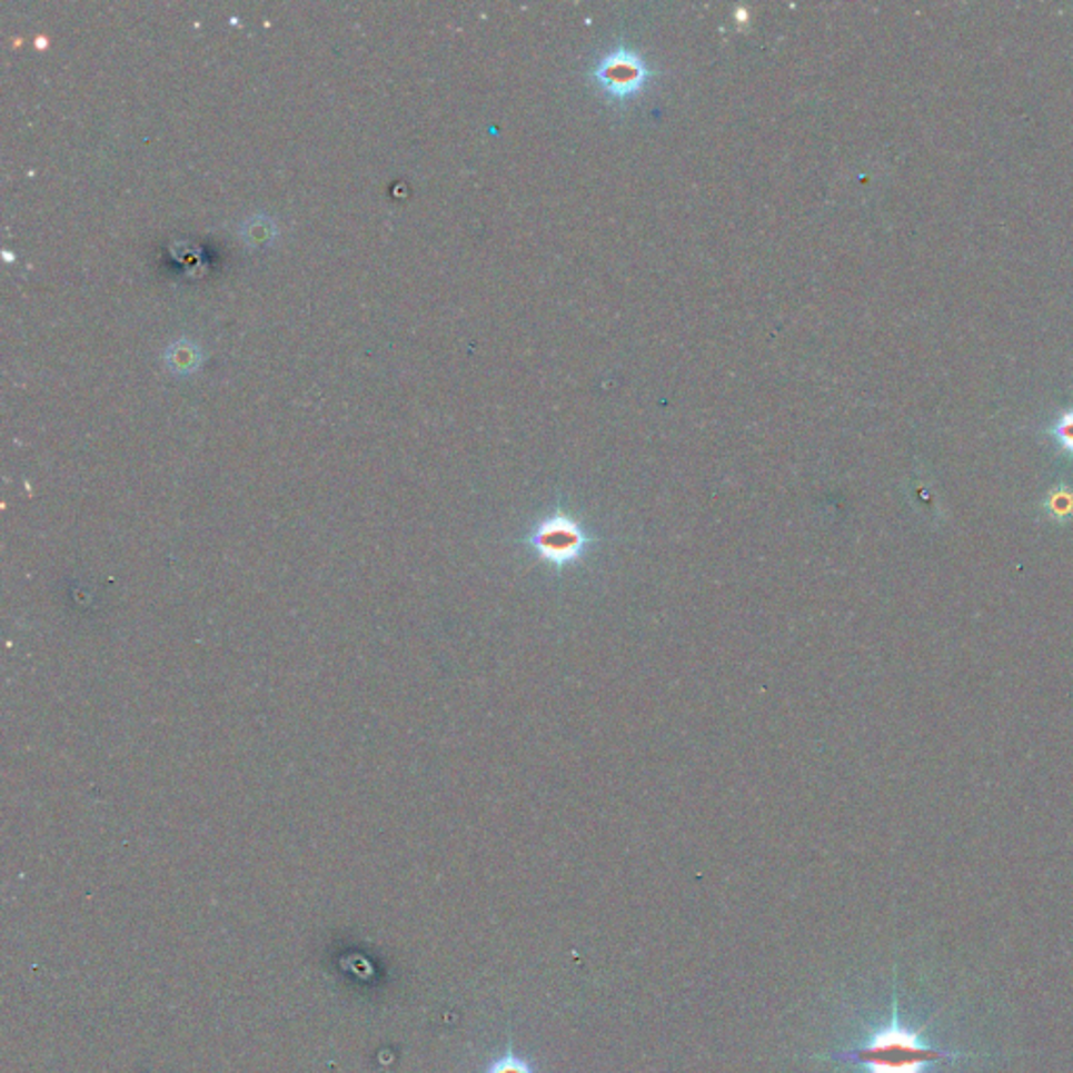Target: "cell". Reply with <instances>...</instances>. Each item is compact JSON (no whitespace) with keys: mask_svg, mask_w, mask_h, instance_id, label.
<instances>
[{"mask_svg":"<svg viewBox=\"0 0 1073 1073\" xmlns=\"http://www.w3.org/2000/svg\"><path fill=\"white\" fill-rule=\"evenodd\" d=\"M594 78L608 97L627 99L634 97L648 82L650 70L642 57L619 47L600 59L594 70Z\"/></svg>","mask_w":1073,"mask_h":1073,"instance_id":"obj_3","label":"cell"},{"mask_svg":"<svg viewBox=\"0 0 1073 1073\" xmlns=\"http://www.w3.org/2000/svg\"><path fill=\"white\" fill-rule=\"evenodd\" d=\"M527 544L537 552L542 560L563 568L583 558L592 544V537L575 518L566 514H554L530 530Z\"/></svg>","mask_w":1073,"mask_h":1073,"instance_id":"obj_2","label":"cell"},{"mask_svg":"<svg viewBox=\"0 0 1073 1073\" xmlns=\"http://www.w3.org/2000/svg\"><path fill=\"white\" fill-rule=\"evenodd\" d=\"M485 1073H535V1070L528 1065L525 1059L514 1055L511 1049H508V1053L495 1059L491 1065L485 1070Z\"/></svg>","mask_w":1073,"mask_h":1073,"instance_id":"obj_4","label":"cell"},{"mask_svg":"<svg viewBox=\"0 0 1073 1073\" xmlns=\"http://www.w3.org/2000/svg\"><path fill=\"white\" fill-rule=\"evenodd\" d=\"M971 1056L975 1059L977 1055L937 1049L923 1040V1030H910L908 1025H904L900 1019L897 990L893 987L892 1019L881 1030H876L862 1046L822 1059L862 1065L868 1073H925L931 1063L958 1061Z\"/></svg>","mask_w":1073,"mask_h":1073,"instance_id":"obj_1","label":"cell"},{"mask_svg":"<svg viewBox=\"0 0 1073 1073\" xmlns=\"http://www.w3.org/2000/svg\"><path fill=\"white\" fill-rule=\"evenodd\" d=\"M1053 437L1056 438V443L1061 445L1063 451L1073 455V409L1056 419Z\"/></svg>","mask_w":1073,"mask_h":1073,"instance_id":"obj_5","label":"cell"},{"mask_svg":"<svg viewBox=\"0 0 1073 1073\" xmlns=\"http://www.w3.org/2000/svg\"><path fill=\"white\" fill-rule=\"evenodd\" d=\"M1046 508L1055 518H1070L1073 516V493L1067 489H1056L1051 493Z\"/></svg>","mask_w":1073,"mask_h":1073,"instance_id":"obj_6","label":"cell"}]
</instances>
